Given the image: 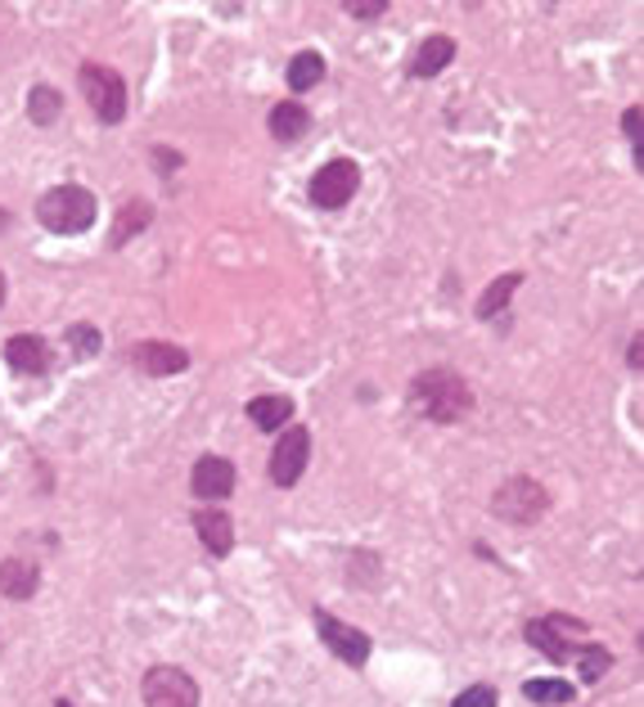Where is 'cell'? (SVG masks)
<instances>
[{"label": "cell", "mask_w": 644, "mask_h": 707, "mask_svg": "<svg viewBox=\"0 0 644 707\" xmlns=\"http://www.w3.org/2000/svg\"><path fill=\"white\" fill-rule=\"evenodd\" d=\"M640 347H644V343L635 339V343H631V352H626V361H631V369H640V361H644V356H640Z\"/></svg>", "instance_id": "f1b7e54d"}, {"label": "cell", "mask_w": 644, "mask_h": 707, "mask_svg": "<svg viewBox=\"0 0 644 707\" xmlns=\"http://www.w3.org/2000/svg\"><path fill=\"white\" fill-rule=\"evenodd\" d=\"M342 10L352 14V19H379V14H388V0H365V5H361V0H347Z\"/></svg>", "instance_id": "4316f807"}, {"label": "cell", "mask_w": 644, "mask_h": 707, "mask_svg": "<svg viewBox=\"0 0 644 707\" xmlns=\"http://www.w3.org/2000/svg\"><path fill=\"white\" fill-rule=\"evenodd\" d=\"M411 401L433 423H460V419L473 415V388L460 379L456 369H424V374H415Z\"/></svg>", "instance_id": "6da1fadb"}, {"label": "cell", "mask_w": 644, "mask_h": 707, "mask_svg": "<svg viewBox=\"0 0 644 707\" xmlns=\"http://www.w3.org/2000/svg\"><path fill=\"white\" fill-rule=\"evenodd\" d=\"M622 126H626V140H631V150H635V167L644 172V145H640V109H626V113H622Z\"/></svg>", "instance_id": "484cf974"}, {"label": "cell", "mask_w": 644, "mask_h": 707, "mask_svg": "<svg viewBox=\"0 0 644 707\" xmlns=\"http://www.w3.org/2000/svg\"><path fill=\"white\" fill-rule=\"evenodd\" d=\"M154 158H159V163H163V167H159V172H163V176H172V172H176V167H181V154H176V150H154Z\"/></svg>", "instance_id": "83f0119b"}, {"label": "cell", "mask_w": 644, "mask_h": 707, "mask_svg": "<svg viewBox=\"0 0 644 707\" xmlns=\"http://www.w3.org/2000/svg\"><path fill=\"white\" fill-rule=\"evenodd\" d=\"M131 365H135L140 374H154V379H167V374L189 369V352H185V347H176V343H135Z\"/></svg>", "instance_id": "8fae6325"}, {"label": "cell", "mask_w": 644, "mask_h": 707, "mask_svg": "<svg viewBox=\"0 0 644 707\" xmlns=\"http://www.w3.org/2000/svg\"><path fill=\"white\" fill-rule=\"evenodd\" d=\"M149 221H154V203H149V199H127L122 212H118V221H113V234H109L113 248H122L131 234H140Z\"/></svg>", "instance_id": "d6986e66"}, {"label": "cell", "mask_w": 644, "mask_h": 707, "mask_svg": "<svg viewBox=\"0 0 644 707\" xmlns=\"http://www.w3.org/2000/svg\"><path fill=\"white\" fill-rule=\"evenodd\" d=\"M523 636H527V644H532L536 653L550 658V663H568V658L586 644V640H581V636H586V622L568 618V612H545V618H532V622L523 627Z\"/></svg>", "instance_id": "3957f363"}, {"label": "cell", "mask_w": 644, "mask_h": 707, "mask_svg": "<svg viewBox=\"0 0 644 707\" xmlns=\"http://www.w3.org/2000/svg\"><path fill=\"white\" fill-rule=\"evenodd\" d=\"M77 81H81V96H86L90 113L105 122V126H113V122L127 118V81H122L113 68H105V64H81Z\"/></svg>", "instance_id": "277c9868"}, {"label": "cell", "mask_w": 644, "mask_h": 707, "mask_svg": "<svg viewBox=\"0 0 644 707\" xmlns=\"http://www.w3.org/2000/svg\"><path fill=\"white\" fill-rule=\"evenodd\" d=\"M523 698L527 703H541V707H568L572 698H577V685L572 681H527L523 685Z\"/></svg>", "instance_id": "44dd1931"}, {"label": "cell", "mask_w": 644, "mask_h": 707, "mask_svg": "<svg viewBox=\"0 0 644 707\" xmlns=\"http://www.w3.org/2000/svg\"><path fill=\"white\" fill-rule=\"evenodd\" d=\"M41 586V568L28 559H6L0 563V590H6V599H32Z\"/></svg>", "instance_id": "e0dca14e"}, {"label": "cell", "mask_w": 644, "mask_h": 707, "mask_svg": "<svg viewBox=\"0 0 644 707\" xmlns=\"http://www.w3.org/2000/svg\"><path fill=\"white\" fill-rule=\"evenodd\" d=\"M0 307H6V270H0Z\"/></svg>", "instance_id": "f546056e"}, {"label": "cell", "mask_w": 644, "mask_h": 707, "mask_svg": "<svg viewBox=\"0 0 644 707\" xmlns=\"http://www.w3.org/2000/svg\"><path fill=\"white\" fill-rule=\"evenodd\" d=\"M572 658H577L581 685H594V681H604V676L613 672V653H609L604 644H590V640H586V644H581V649H577Z\"/></svg>", "instance_id": "7402d4cb"}, {"label": "cell", "mask_w": 644, "mask_h": 707, "mask_svg": "<svg viewBox=\"0 0 644 707\" xmlns=\"http://www.w3.org/2000/svg\"><path fill=\"white\" fill-rule=\"evenodd\" d=\"M495 703H501V694H495L491 685H473V689H465L451 707H495Z\"/></svg>", "instance_id": "d4e9b609"}, {"label": "cell", "mask_w": 644, "mask_h": 707, "mask_svg": "<svg viewBox=\"0 0 644 707\" xmlns=\"http://www.w3.org/2000/svg\"><path fill=\"white\" fill-rule=\"evenodd\" d=\"M55 707H73V703H55Z\"/></svg>", "instance_id": "1f68e13d"}, {"label": "cell", "mask_w": 644, "mask_h": 707, "mask_svg": "<svg viewBox=\"0 0 644 707\" xmlns=\"http://www.w3.org/2000/svg\"><path fill=\"white\" fill-rule=\"evenodd\" d=\"M320 81H325V59H320V51H297L293 64H288V90H293V96H303V90H312V86H320Z\"/></svg>", "instance_id": "ffe728a7"}, {"label": "cell", "mask_w": 644, "mask_h": 707, "mask_svg": "<svg viewBox=\"0 0 644 707\" xmlns=\"http://www.w3.org/2000/svg\"><path fill=\"white\" fill-rule=\"evenodd\" d=\"M357 190H361V167H357L352 158H329V163L312 176V185H307V195H312V203H316L320 212L347 208V203L357 199Z\"/></svg>", "instance_id": "8992f818"}, {"label": "cell", "mask_w": 644, "mask_h": 707, "mask_svg": "<svg viewBox=\"0 0 644 707\" xmlns=\"http://www.w3.org/2000/svg\"><path fill=\"white\" fill-rule=\"evenodd\" d=\"M519 285H523V270H510V275H495L491 285L478 294V302H473V316L478 320H495L505 307H510V298L519 294Z\"/></svg>", "instance_id": "9a60e30c"}, {"label": "cell", "mask_w": 644, "mask_h": 707, "mask_svg": "<svg viewBox=\"0 0 644 707\" xmlns=\"http://www.w3.org/2000/svg\"><path fill=\"white\" fill-rule=\"evenodd\" d=\"M194 532H198V541H204V550L217 554V559H226L234 550V518L226 509H198Z\"/></svg>", "instance_id": "7c38bea8"}, {"label": "cell", "mask_w": 644, "mask_h": 707, "mask_svg": "<svg viewBox=\"0 0 644 707\" xmlns=\"http://www.w3.org/2000/svg\"><path fill=\"white\" fill-rule=\"evenodd\" d=\"M248 419L258 423V433H280L293 423V397H253L248 401Z\"/></svg>", "instance_id": "ac0fdd59"}, {"label": "cell", "mask_w": 644, "mask_h": 707, "mask_svg": "<svg viewBox=\"0 0 644 707\" xmlns=\"http://www.w3.org/2000/svg\"><path fill=\"white\" fill-rule=\"evenodd\" d=\"M451 59H456V41H451V36H428L419 51H415V59H411V77L428 81V77H437Z\"/></svg>", "instance_id": "2e32d148"}, {"label": "cell", "mask_w": 644, "mask_h": 707, "mask_svg": "<svg viewBox=\"0 0 644 707\" xmlns=\"http://www.w3.org/2000/svg\"><path fill=\"white\" fill-rule=\"evenodd\" d=\"M266 131L275 135V145H297V140H307V131H312V113L297 100H284V104L271 109Z\"/></svg>", "instance_id": "4fadbf2b"}, {"label": "cell", "mask_w": 644, "mask_h": 707, "mask_svg": "<svg viewBox=\"0 0 644 707\" xmlns=\"http://www.w3.org/2000/svg\"><path fill=\"white\" fill-rule=\"evenodd\" d=\"M95 195L86 185H55V190H45L36 199V221L50 230V234H81L95 225Z\"/></svg>", "instance_id": "7a4b0ae2"}, {"label": "cell", "mask_w": 644, "mask_h": 707, "mask_svg": "<svg viewBox=\"0 0 644 707\" xmlns=\"http://www.w3.org/2000/svg\"><path fill=\"white\" fill-rule=\"evenodd\" d=\"M234 483H239V474L226 455H198L189 468V496H198V500H226L234 491Z\"/></svg>", "instance_id": "30bf717a"}, {"label": "cell", "mask_w": 644, "mask_h": 707, "mask_svg": "<svg viewBox=\"0 0 644 707\" xmlns=\"http://www.w3.org/2000/svg\"><path fill=\"white\" fill-rule=\"evenodd\" d=\"M545 509H550V496H545V487L536 478H510L491 496V513L505 518V523H514V528H532Z\"/></svg>", "instance_id": "5b68a950"}, {"label": "cell", "mask_w": 644, "mask_h": 707, "mask_svg": "<svg viewBox=\"0 0 644 707\" xmlns=\"http://www.w3.org/2000/svg\"><path fill=\"white\" fill-rule=\"evenodd\" d=\"M307 460H312V433L303 423H288L284 438L271 451V483L275 487H293L297 478L307 474Z\"/></svg>", "instance_id": "ba28073f"}, {"label": "cell", "mask_w": 644, "mask_h": 707, "mask_svg": "<svg viewBox=\"0 0 644 707\" xmlns=\"http://www.w3.org/2000/svg\"><path fill=\"white\" fill-rule=\"evenodd\" d=\"M144 707H198V681L181 667H149L144 685H140Z\"/></svg>", "instance_id": "52a82bcc"}, {"label": "cell", "mask_w": 644, "mask_h": 707, "mask_svg": "<svg viewBox=\"0 0 644 707\" xmlns=\"http://www.w3.org/2000/svg\"><path fill=\"white\" fill-rule=\"evenodd\" d=\"M6 361H10V369H19V374H45V369H50V347H45V339H36V334H14V339L6 343Z\"/></svg>", "instance_id": "5bb4252c"}, {"label": "cell", "mask_w": 644, "mask_h": 707, "mask_svg": "<svg viewBox=\"0 0 644 707\" xmlns=\"http://www.w3.org/2000/svg\"><path fill=\"white\" fill-rule=\"evenodd\" d=\"M59 113H64V96H59L55 86H32V90H28V118H32L36 126L59 122Z\"/></svg>", "instance_id": "603a6c76"}, {"label": "cell", "mask_w": 644, "mask_h": 707, "mask_svg": "<svg viewBox=\"0 0 644 707\" xmlns=\"http://www.w3.org/2000/svg\"><path fill=\"white\" fill-rule=\"evenodd\" d=\"M316 631H320L325 649L338 653L347 667H365V663H370V636H365L361 627L342 622V618H334V612L320 608V612H316Z\"/></svg>", "instance_id": "9c48e42d"}, {"label": "cell", "mask_w": 644, "mask_h": 707, "mask_svg": "<svg viewBox=\"0 0 644 707\" xmlns=\"http://www.w3.org/2000/svg\"><path fill=\"white\" fill-rule=\"evenodd\" d=\"M68 347H73V356L77 361H95L99 356V347H105V334H99L95 324H68Z\"/></svg>", "instance_id": "cb8c5ba5"}, {"label": "cell", "mask_w": 644, "mask_h": 707, "mask_svg": "<svg viewBox=\"0 0 644 707\" xmlns=\"http://www.w3.org/2000/svg\"><path fill=\"white\" fill-rule=\"evenodd\" d=\"M10 221H14V217H10V212H6V208H0V230H6V225H10Z\"/></svg>", "instance_id": "4dcf8cb0"}]
</instances>
